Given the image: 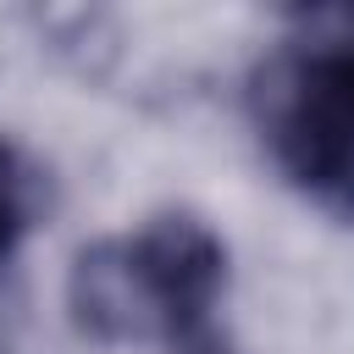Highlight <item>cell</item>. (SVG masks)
<instances>
[{
	"label": "cell",
	"mask_w": 354,
	"mask_h": 354,
	"mask_svg": "<svg viewBox=\"0 0 354 354\" xmlns=\"http://www.w3.org/2000/svg\"><path fill=\"white\" fill-rule=\"evenodd\" d=\"M227 293V243L199 216H155L138 232L77 249L72 321L100 343H188Z\"/></svg>",
	"instance_id": "6da1fadb"
},
{
	"label": "cell",
	"mask_w": 354,
	"mask_h": 354,
	"mask_svg": "<svg viewBox=\"0 0 354 354\" xmlns=\"http://www.w3.org/2000/svg\"><path fill=\"white\" fill-rule=\"evenodd\" d=\"M260 133L282 177L337 221H354V116L310 88L288 61L260 77Z\"/></svg>",
	"instance_id": "7a4b0ae2"
},
{
	"label": "cell",
	"mask_w": 354,
	"mask_h": 354,
	"mask_svg": "<svg viewBox=\"0 0 354 354\" xmlns=\"http://www.w3.org/2000/svg\"><path fill=\"white\" fill-rule=\"evenodd\" d=\"M282 61L310 88H321L343 116H354V6H343V11H310L299 22L293 50Z\"/></svg>",
	"instance_id": "3957f363"
},
{
	"label": "cell",
	"mask_w": 354,
	"mask_h": 354,
	"mask_svg": "<svg viewBox=\"0 0 354 354\" xmlns=\"http://www.w3.org/2000/svg\"><path fill=\"white\" fill-rule=\"evenodd\" d=\"M33 227V171L17 144L0 138V266L17 254V243Z\"/></svg>",
	"instance_id": "277c9868"
}]
</instances>
